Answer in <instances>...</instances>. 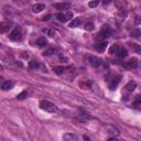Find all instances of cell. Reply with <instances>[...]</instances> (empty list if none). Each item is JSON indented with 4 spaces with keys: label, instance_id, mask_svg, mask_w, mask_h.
<instances>
[{
    "label": "cell",
    "instance_id": "obj_20",
    "mask_svg": "<svg viewBox=\"0 0 141 141\" xmlns=\"http://www.w3.org/2000/svg\"><path fill=\"white\" fill-rule=\"evenodd\" d=\"M106 129H107V130H108V133H110V134H114V136H115V134H116V136H117V134L119 133L117 129H116V128H114V127H112V126H107V127H106Z\"/></svg>",
    "mask_w": 141,
    "mask_h": 141
},
{
    "label": "cell",
    "instance_id": "obj_11",
    "mask_svg": "<svg viewBox=\"0 0 141 141\" xmlns=\"http://www.w3.org/2000/svg\"><path fill=\"white\" fill-rule=\"evenodd\" d=\"M11 88H13V82L6 81V82L2 83V85H1V89L2 90H10Z\"/></svg>",
    "mask_w": 141,
    "mask_h": 141
},
{
    "label": "cell",
    "instance_id": "obj_17",
    "mask_svg": "<svg viewBox=\"0 0 141 141\" xmlns=\"http://www.w3.org/2000/svg\"><path fill=\"white\" fill-rule=\"evenodd\" d=\"M81 23H82L81 19L76 18V19H73V20L70 22V27H71V28H77V27L81 26Z\"/></svg>",
    "mask_w": 141,
    "mask_h": 141
},
{
    "label": "cell",
    "instance_id": "obj_1",
    "mask_svg": "<svg viewBox=\"0 0 141 141\" xmlns=\"http://www.w3.org/2000/svg\"><path fill=\"white\" fill-rule=\"evenodd\" d=\"M110 33H111V30H110L109 26H106V24H105V26H103V28H101L100 32L96 35L95 39L98 41V42H101V41H105L107 38L109 37Z\"/></svg>",
    "mask_w": 141,
    "mask_h": 141
},
{
    "label": "cell",
    "instance_id": "obj_18",
    "mask_svg": "<svg viewBox=\"0 0 141 141\" xmlns=\"http://www.w3.org/2000/svg\"><path fill=\"white\" fill-rule=\"evenodd\" d=\"M64 71H65V67H63V66H54L53 67V72L55 74H57V75H62L64 73Z\"/></svg>",
    "mask_w": 141,
    "mask_h": 141
},
{
    "label": "cell",
    "instance_id": "obj_23",
    "mask_svg": "<svg viewBox=\"0 0 141 141\" xmlns=\"http://www.w3.org/2000/svg\"><path fill=\"white\" fill-rule=\"evenodd\" d=\"M39 66H40V64H39V62H37V61H31V62H29V67L31 68V70L39 68Z\"/></svg>",
    "mask_w": 141,
    "mask_h": 141
},
{
    "label": "cell",
    "instance_id": "obj_32",
    "mask_svg": "<svg viewBox=\"0 0 141 141\" xmlns=\"http://www.w3.org/2000/svg\"><path fill=\"white\" fill-rule=\"evenodd\" d=\"M134 52L138 53V54H141V45L136 46V48H134Z\"/></svg>",
    "mask_w": 141,
    "mask_h": 141
},
{
    "label": "cell",
    "instance_id": "obj_14",
    "mask_svg": "<svg viewBox=\"0 0 141 141\" xmlns=\"http://www.w3.org/2000/svg\"><path fill=\"white\" fill-rule=\"evenodd\" d=\"M63 139H64V141H76L77 138L74 133H64Z\"/></svg>",
    "mask_w": 141,
    "mask_h": 141
},
{
    "label": "cell",
    "instance_id": "obj_10",
    "mask_svg": "<svg viewBox=\"0 0 141 141\" xmlns=\"http://www.w3.org/2000/svg\"><path fill=\"white\" fill-rule=\"evenodd\" d=\"M107 45H108V43L106 42V41H101V42H98L96 44V50L99 52H104L105 50H106Z\"/></svg>",
    "mask_w": 141,
    "mask_h": 141
},
{
    "label": "cell",
    "instance_id": "obj_31",
    "mask_svg": "<svg viewBox=\"0 0 141 141\" xmlns=\"http://www.w3.org/2000/svg\"><path fill=\"white\" fill-rule=\"evenodd\" d=\"M134 23H136V24H140L141 23V17L140 16L136 17V19H134Z\"/></svg>",
    "mask_w": 141,
    "mask_h": 141
},
{
    "label": "cell",
    "instance_id": "obj_21",
    "mask_svg": "<svg viewBox=\"0 0 141 141\" xmlns=\"http://www.w3.org/2000/svg\"><path fill=\"white\" fill-rule=\"evenodd\" d=\"M118 51H119V46H118V44H112V45L110 46V49H109V53L110 54L118 53Z\"/></svg>",
    "mask_w": 141,
    "mask_h": 141
},
{
    "label": "cell",
    "instance_id": "obj_19",
    "mask_svg": "<svg viewBox=\"0 0 141 141\" xmlns=\"http://www.w3.org/2000/svg\"><path fill=\"white\" fill-rule=\"evenodd\" d=\"M133 106L136 108H141V95H137L133 100Z\"/></svg>",
    "mask_w": 141,
    "mask_h": 141
},
{
    "label": "cell",
    "instance_id": "obj_6",
    "mask_svg": "<svg viewBox=\"0 0 141 141\" xmlns=\"http://www.w3.org/2000/svg\"><path fill=\"white\" fill-rule=\"evenodd\" d=\"M55 8H57L59 10H68L71 9V4L70 2H61V4H53Z\"/></svg>",
    "mask_w": 141,
    "mask_h": 141
},
{
    "label": "cell",
    "instance_id": "obj_24",
    "mask_svg": "<svg viewBox=\"0 0 141 141\" xmlns=\"http://www.w3.org/2000/svg\"><path fill=\"white\" fill-rule=\"evenodd\" d=\"M141 35V30L139 29H134L131 31V37H134V38H139Z\"/></svg>",
    "mask_w": 141,
    "mask_h": 141
},
{
    "label": "cell",
    "instance_id": "obj_7",
    "mask_svg": "<svg viewBox=\"0 0 141 141\" xmlns=\"http://www.w3.org/2000/svg\"><path fill=\"white\" fill-rule=\"evenodd\" d=\"M10 28H11V22H8V21L1 22V23H0V32L6 33L7 31H9Z\"/></svg>",
    "mask_w": 141,
    "mask_h": 141
},
{
    "label": "cell",
    "instance_id": "obj_8",
    "mask_svg": "<svg viewBox=\"0 0 141 141\" xmlns=\"http://www.w3.org/2000/svg\"><path fill=\"white\" fill-rule=\"evenodd\" d=\"M120 79H121V76H117V77H115L114 79H112L111 82H110V84H109V88L111 90H114L116 89V87L118 86V84L120 83Z\"/></svg>",
    "mask_w": 141,
    "mask_h": 141
},
{
    "label": "cell",
    "instance_id": "obj_35",
    "mask_svg": "<svg viewBox=\"0 0 141 141\" xmlns=\"http://www.w3.org/2000/svg\"><path fill=\"white\" fill-rule=\"evenodd\" d=\"M107 141H118V140H117V138L112 137V138H110V139H109V140H107Z\"/></svg>",
    "mask_w": 141,
    "mask_h": 141
},
{
    "label": "cell",
    "instance_id": "obj_16",
    "mask_svg": "<svg viewBox=\"0 0 141 141\" xmlns=\"http://www.w3.org/2000/svg\"><path fill=\"white\" fill-rule=\"evenodd\" d=\"M137 65H138V60L137 59H130L128 61V62H127V66H128V67H132V68H134V67H137Z\"/></svg>",
    "mask_w": 141,
    "mask_h": 141
},
{
    "label": "cell",
    "instance_id": "obj_29",
    "mask_svg": "<svg viewBox=\"0 0 141 141\" xmlns=\"http://www.w3.org/2000/svg\"><path fill=\"white\" fill-rule=\"evenodd\" d=\"M27 96H28V93L26 92V90H24V92H22L21 94H19V95H18V97H17V98H18V99H20V100H22V99H24V98L27 97Z\"/></svg>",
    "mask_w": 141,
    "mask_h": 141
},
{
    "label": "cell",
    "instance_id": "obj_13",
    "mask_svg": "<svg viewBox=\"0 0 141 141\" xmlns=\"http://www.w3.org/2000/svg\"><path fill=\"white\" fill-rule=\"evenodd\" d=\"M136 87H137V83L134 81H130L128 84L126 85L127 92H132V90H134V88H136Z\"/></svg>",
    "mask_w": 141,
    "mask_h": 141
},
{
    "label": "cell",
    "instance_id": "obj_15",
    "mask_svg": "<svg viewBox=\"0 0 141 141\" xmlns=\"http://www.w3.org/2000/svg\"><path fill=\"white\" fill-rule=\"evenodd\" d=\"M117 54H118V57H119V59H125V57H127V55H128V51H127V49H125V48H121V49H119Z\"/></svg>",
    "mask_w": 141,
    "mask_h": 141
},
{
    "label": "cell",
    "instance_id": "obj_30",
    "mask_svg": "<svg viewBox=\"0 0 141 141\" xmlns=\"http://www.w3.org/2000/svg\"><path fill=\"white\" fill-rule=\"evenodd\" d=\"M59 60L61 61V62H64V63H66V62L68 61V60H67V57H65L62 53H60V54H59Z\"/></svg>",
    "mask_w": 141,
    "mask_h": 141
},
{
    "label": "cell",
    "instance_id": "obj_2",
    "mask_svg": "<svg viewBox=\"0 0 141 141\" xmlns=\"http://www.w3.org/2000/svg\"><path fill=\"white\" fill-rule=\"evenodd\" d=\"M40 108L44 110V111H48V112H56L57 111V108H56V106L53 104V103H51V101H49V100H42L40 103Z\"/></svg>",
    "mask_w": 141,
    "mask_h": 141
},
{
    "label": "cell",
    "instance_id": "obj_4",
    "mask_svg": "<svg viewBox=\"0 0 141 141\" xmlns=\"http://www.w3.org/2000/svg\"><path fill=\"white\" fill-rule=\"evenodd\" d=\"M56 18L60 22L64 23V22L71 20V19L73 18V12H72V11H66L65 13H59V15L56 16Z\"/></svg>",
    "mask_w": 141,
    "mask_h": 141
},
{
    "label": "cell",
    "instance_id": "obj_27",
    "mask_svg": "<svg viewBox=\"0 0 141 141\" xmlns=\"http://www.w3.org/2000/svg\"><path fill=\"white\" fill-rule=\"evenodd\" d=\"M118 16H119L120 18L125 19L126 17H127V11H126L125 9H120L119 11H118Z\"/></svg>",
    "mask_w": 141,
    "mask_h": 141
},
{
    "label": "cell",
    "instance_id": "obj_33",
    "mask_svg": "<svg viewBox=\"0 0 141 141\" xmlns=\"http://www.w3.org/2000/svg\"><path fill=\"white\" fill-rule=\"evenodd\" d=\"M22 57H23L24 60H28L29 59V54H28V52L26 53V52H23V54H22Z\"/></svg>",
    "mask_w": 141,
    "mask_h": 141
},
{
    "label": "cell",
    "instance_id": "obj_22",
    "mask_svg": "<svg viewBox=\"0 0 141 141\" xmlns=\"http://www.w3.org/2000/svg\"><path fill=\"white\" fill-rule=\"evenodd\" d=\"M55 52H56V49L55 48H50L43 52V55L44 56H49V55H52L53 53H55Z\"/></svg>",
    "mask_w": 141,
    "mask_h": 141
},
{
    "label": "cell",
    "instance_id": "obj_9",
    "mask_svg": "<svg viewBox=\"0 0 141 141\" xmlns=\"http://www.w3.org/2000/svg\"><path fill=\"white\" fill-rule=\"evenodd\" d=\"M43 9H45V5L44 4H35L34 6H32V11L35 13L41 12Z\"/></svg>",
    "mask_w": 141,
    "mask_h": 141
},
{
    "label": "cell",
    "instance_id": "obj_28",
    "mask_svg": "<svg viewBox=\"0 0 141 141\" xmlns=\"http://www.w3.org/2000/svg\"><path fill=\"white\" fill-rule=\"evenodd\" d=\"M98 5H99V1H98V0H95V1L88 2V7H90V8H95V7H97Z\"/></svg>",
    "mask_w": 141,
    "mask_h": 141
},
{
    "label": "cell",
    "instance_id": "obj_12",
    "mask_svg": "<svg viewBox=\"0 0 141 141\" xmlns=\"http://www.w3.org/2000/svg\"><path fill=\"white\" fill-rule=\"evenodd\" d=\"M48 44V40H46L44 37H41V38H39L38 39V41H37V45L39 46V48H44V46Z\"/></svg>",
    "mask_w": 141,
    "mask_h": 141
},
{
    "label": "cell",
    "instance_id": "obj_3",
    "mask_svg": "<svg viewBox=\"0 0 141 141\" xmlns=\"http://www.w3.org/2000/svg\"><path fill=\"white\" fill-rule=\"evenodd\" d=\"M21 35H22L21 28L17 27V28H15V29L12 30V32L10 33L9 38H10V40H12V41H18V40H20L21 39Z\"/></svg>",
    "mask_w": 141,
    "mask_h": 141
},
{
    "label": "cell",
    "instance_id": "obj_34",
    "mask_svg": "<svg viewBox=\"0 0 141 141\" xmlns=\"http://www.w3.org/2000/svg\"><path fill=\"white\" fill-rule=\"evenodd\" d=\"M50 18H51V16H46V17H43V19H42V20L43 21H48V20H50Z\"/></svg>",
    "mask_w": 141,
    "mask_h": 141
},
{
    "label": "cell",
    "instance_id": "obj_5",
    "mask_svg": "<svg viewBox=\"0 0 141 141\" xmlns=\"http://www.w3.org/2000/svg\"><path fill=\"white\" fill-rule=\"evenodd\" d=\"M88 62L93 66H95V67H98V66H100L103 64V61H101L100 57L94 56V55H89V56H88Z\"/></svg>",
    "mask_w": 141,
    "mask_h": 141
},
{
    "label": "cell",
    "instance_id": "obj_25",
    "mask_svg": "<svg viewBox=\"0 0 141 141\" xmlns=\"http://www.w3.org/2000/svg\"><path fill=\"white\" fill-rule=\"evenodd\" d=\"M94 29H95V27H94V24L92 22H88V23L85 24V30L86 31H93Z\"/></svg>",
    "mask_w": 141,
    "mask_h": 141
},
{
    "label": "cell",
    "instance_id": "obj_26",
    "mask_svg": "<svg viewBox=\"0 0 141 141\" xmlns=\"http://www.w3.org/2000/svg\"><path fill=\"white\" fill-rule=\"evenodd\" d=\"M43 32L45 33V34H48L49 37H54V34H55V32L51 29H43Z\"/></svg>",
    "mask_w": 141,
    "mask_h": 141
}]
</instances>
